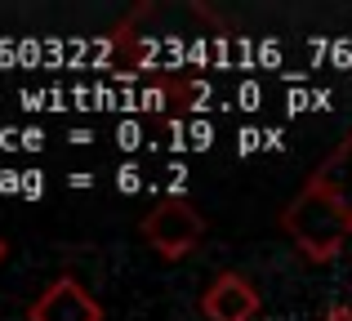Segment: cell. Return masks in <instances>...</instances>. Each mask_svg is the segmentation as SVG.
<instances>
[{
	"mask_svg": "<svg viewBox=\"0 0 352 321\" xmlns=\"http://www.w3.org/2000/svg\"><path fill=\"white\" fill-rule=\"evenodd\" d=\"M281 228L303 250V259L326 263L344 250V241L352 236V210L344 206V197H339L330 183H321L317 174H312V179L294 192L290 206L281 210Z\"/></svg>",
	"mask_w": 352,
	"mask_h": 321,
	"instance_id": "1",
	"label": "cell"
},
{
	"mask_svg": "<svg viewBox=\"0 0 352 321\" xmlns=\"http://www.w3.org/2000/svg\"><path fill=\"white\" fill-rule=\"evenodd\" d=\"M143 236L161 259H188L206 236V219L188 197H165L143 214Z\"/></svg>",
	"mask_w": 352,
	"mask_h": 321,
	"instance_id": "2",
	"label": "cell"
},
{
	"mask_svg": "<svg viewBox=\"0 0 352 321\" xmlns=\"http://www.w3.org/2000/svg\"><path fill=\"white\" fill-rule=\"evenodd\" d=\"M27 321H103V308L76 277H58L27 308Z\"/></svg>",
	"mask_w": 352,
	"mask_h": 321,
	"instance_id": "3",
	"label": "cell"
},
{
	"mask_svg": "<svg viewBox=\"0 0 352 321\" xmlns=\"http://www.w3.org/2000/svg\"><path fill=\"white\" fill-rule=\"evenodd\" d=\"M258 308H263V299L241 272H219L206 286V295H201L206 321H254Z\"/></svg>",
	"mask_w": 352,
	"mask_h": 321,
	"instance_id": "4",
	"label": "cell"
},
{
	"mask_svg": "<svg viewBox=\"0 0 352 321\" xmlns=\"http://www.w3.org/2000/svg\"><path fill=\"white\" fill-rule=\"evenodd\" d=\"M317 179H321V183H330V188L344 197V206L352 210V134H348L344 143H339L335 152H330L326 161L317 165Z\"/></svg>",
	"mask_w": 352,
	"mask_h": 321,
	"instance_id": "5",
	"label": "cell"
},
{
	"mask_svg": "<svg viewBox=\"0 0 352 321\" xmlns=\"http://www.w3.org/2000/svg\"><path fill=\"white\" fill-rule=\"evenodd\" d=\"M321 321H352V308L348 304H335V308H326V317Z\"/></svg>",
	"mask_w": 352,
	"mask_h": 321,
	"instance_id": "6",
	"label": "cell"
},
{
	"mask_svg": "<svg viewBox=\"0 0 352 321\" xmlns=\"http://www.w3.org/2000/svg\"><path fill=\"white\" fill-rule=\"evenodd\" d=\"M5 250H9V245H5V241H0V259H5Z\"/></svg>",
	"mask_w": 352,
	"mask_h": 321,
	"instance_id": "7",
	"label": "cell"
}]
</instances>
